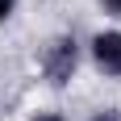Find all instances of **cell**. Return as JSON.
<instances>
[{"label": "cell", "mask_w": 121, "mask_h": 121, "mask_svg": "<svg viewBox=\"0 0 121 121\" xmlns=\"http://www.w3.org/2000/svg\"><path fill=\"white\" fill-rule=\"evenodd\" d=\"M79 67H84V42L75 34H54L42 46V54H38V71H42L46 88H54V92L71 88Z\"/></svg>", "instance_id": "6da1fadb"}, {"label": "cell", "mask_w": 121, "mask_h": 121, "mask_svg": "<svg viewBox=\"0 0 121 121\" xmlns=\"http://www.w3.org/2000/svg\"><path fill=\"white\" fill-rule=\"evenodd\" d=\"M84 63L100 79H121V25L109 29H96V34L84 42Z\"/></svg>", "instance_id": "7a4b0ae2"}, {"label": "cell", "mask_w": 121, "mask_h": 121, "mask_svg": "<svg viewBox=\"0 0 121 121\" xmlns=\"http://www.w3.org/2000/svg\"><path fill=\"white\" fill-rule=\"evenodd\" d=\"M88 121H121V109L117 104H100V109L88 113Z\"/></svg>", "instance_id": "3957f363"}, {"label": "cell", "mask_w": 121, "mask_h": 121, "mask_svg": "<svg viewBox=\"0 0 121 121\" xmlns=\"http://www.w3.org/2000/svg\"><path fill=\"white\" fill-rule=\"evenodd\" d=\"M29 121H67V117H63L59 109H38V113H34Z\"/></svg>", "instance_id": "277c9868"}, {"label": "cell", "mask_w": 121, "mask_h": 121, "mask_svg": "<svg viewBox=\"0 0 121 121\" xmlns=\"http://www.w3.org/2000/svg\"><path fill=\"white\" fill-rule=\"evenodd\" d=\"M13 13H17V0H0V25L13 21Z\"/></svg>", "instance_id": "5b68a950"}, {"label": "cell", "mask_w": 121, "mask_h": 121, "mask_svg": "<svg viewBox=\"0 0 121 121\" xmlns=\"http://www.w3.org/2000/svg\"><path fill=\"white\" fill-rule=\"evenodd\" d=\"M96 4L109 13V17H121V0H96Z\"/></svg>", "instance_id": "8992f818"}]
</instances>
